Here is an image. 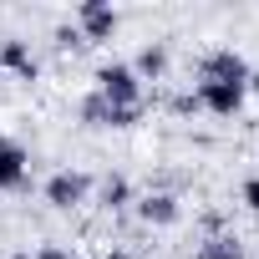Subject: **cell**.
Returning <instances> with one entry per match:
<instances>
[{"label":"cell","instance_id":"7c38bea8","mask_svg":"<svg viewBox=\"0 0 259 259\" xmlns=\"http://www.w3.org/2000/svg\"><path fill=\"white\" fill-rule=\"evenodd\" d=\"M76 117H81L87 127H112V107H107V102H102L97 92H87V97H81V107H76Z\"/></svg>","mask_w":259,"mask_h":259},{"label":"cell","instance_id":"52a82bcc","mask_svg":"<svg viewBox=\"0 0 259 259\" xmlns=\"http://www.w3.org/2000/svg\"><path fill=\"white\" fill-rule=\"evenodd\" d=\"M26 173H31V153H26L16 138H6V133H0V193L26 188Z\"/></svg>","mask_w":259,"mask_h":259},{"label":"cell","instance_id":"ba28073f","mask_svg":"<svg viewBox=\"0 0 259 259\" xmlns=\"http://www.w3.org/2000/svg\"><path fill=\"white\" fill-rule=\"evenodd\" d=\"M0 71H6V76H21V81H36V76H41V61H36V51H31L21 36H6V41H0Z\"/></svg>","mask_w":259,"mask_h":259},{"label":"cell","instance_id":"9a60e30c","mask_svg":"<svg viewBox=\"0 0 259 259\" xmlns=\"http://www.w3.org/2000/svg\"><path fill=\"white\" fill-rule=\"evenodd\" d=\"M244 92H259V71H249V81H244Z\"/></svg>","mask_w":259,"mask_h":259},{"label":"cell","instance_id":"6da1fadb","mask_svg":"<svg viewBox=\"0 0 259 259\" xmlns=\"http://www.w3.org/2000/svg\"><path fill=\"white\" fill-rule=\"evenodd\" d=\"M97 97L107 107H143V81L127 61H107L97 66Z\"/></svg>","mask_w":259,"mask_h":259},{"label":"cell","instance_id":"8992f818","mask_svg":"<svg viewBox=\"0 0 259 259\" xmlns=\"http://www.w3.org/2000/svg\"><path fill=\"white\" fill-rule=\"evenodd\" d=\"M133 208H138V219H143L148 229H168V224L183 219V203H178V193H168V188H148Z\"/></svg>","mask_w":259,"mask_h":259},{"label":"cell","instance_id":"5bb4252c","mask_svg":"<svg viewBox=\"0 0 259 259\" xmlns=\"http://www.w3.org/2000/svg\"><path fill=\"white\" fill-rule=\"evenodd\" d=\"M239 198H244V208H249V213H259V178H249V183L239 188Z\"/></svg>","mask_w":259,"mask_h":259},{"label":"cell","instance_id":"3957f363","mask_svg":"<svg viewBox=\"0 0 259 259\" xmlns=\"http://www.w3.org/2000/svg\"><path fill=\"white\" fill-rule=\"evenodd\" d=\"M117 26H122V16H117V6H107V0H81L76 6V31H81L87 46L92 41H112Z\"/></svg>","mask_w":259,"mask_h":259},{"label":"cell","instance_id":"277c9868","mask_svg":"<svg viewBox=\"0 0 259 259\" xmlns=\"http://www.w3.org/2000/svg\"><path fill=\"white\" fill-rule=\"evenodd\" d=\"M244 87H234V81H198L193 87V102H198V112H213V117H234L239 107H244Z\"/></svg>","mask_w":259,"mask_h":259},{"label":"cell","instance_id":"4fadbf2b","mask_svg":"<svg viewBox=\"0 0 259 259\" xmlns=\"http://www.w3.org/2000/svg\"><path fill=\"white\" fill-rule=\"evenodd\" d=\"M56 46H61V51H76V46H87V41H81L76 26H56Z\"/></svg>","mask_w":259,"mask_h":259},{"label":"cell","instance_id":"ac0fdd59","mask_svg":"<svg viewBox=\"0 0 259 259\" xmlns=\"http://www.w3.org/2000/svg\"><path fill=\"white\" fill-rule=\"evenodd\" d=\"M0 81H6V71H0Z\"/></svg>","mask_w":259,"mask_h":259},{"label":"cell","instance_id":"7a4b0ae2","mask_svg":"<svg viewBox=\"0 0 259 259\" xmlns=\"http://www.w3.org/2000/svg\"><path fill=\"white\" fill-rule=\"evenodd\" d=\"M249 71H254V66H249L234 46H213V51L198 56V81H234V87H244Z\"/></svg>","mask_w":259,"mask_h":259},{"label":"cell","instance_id":"e0dca14e","mask_svg":"<svg viewBox=\"0 0 259 259\" xmlns=\"http://www.w3.org/2000/svg\"><path fill=\"white\" fill-rule=\"evenodd\" d=\"M11 259H41V254H11Z\"/></svg>","mask_w":259,"mask_h":259},{"label":"cell","instance_id":"9c48e42d","mask_svg":"<svg viewBox=\"0 0 259 259\" xmlns=\"http://www.w3.org/2000/svg\"><path fill=\"white\" fill-rule=\"evenodd\" d=\"M168 41H148L143 51H138V61H133V71H138V81H163L168 76Z\"/></svg>","mask_w":259,"mask_h":259},{"label":"cell","instance_id":"5b68a950","mask_svg":"<svg viewBox=\"0 0 259 259\" xmlns=\"http://www.w3.org/2000/svg\"><path fill=\"white\" fill-rule=\"evenodd\" d=\"M87 193H92V178L87 173H76V168H61V173H51L46 178V203L51 208H76V203H87Z\"/></svg>","mask_w":259,"mask_h":259},{"label":"cell","instance_id":"8fae6325","mask_svg":"<svg viewBox=\"0 0 259 259\" xmlns=\"http://www.w3.org/2000/svg\"><path fill=\"white\" fill-rule=\"evenodd\" d=\"M193 259H244V244H239V234H213L193 249Z\"/></svg>","mask_w":259,"mask_h":259},{"label":"cell","instance_id":"30bf717a","mask_svg":"<svg viewBox=\"0 0 259 259\" xmlns=\"http://www.w3.org/2000/svg\"><path fill=\"white\" fill-rule=\"evenodd\" d=\"M97 203L112 208V213H122L127 203H138V193H133V183H127L122 173H107V178L97 183Z\"/></svg>","mask_w":259,"mask_h":259},{"label":"cell","instance_id":"2e32d148","mask_svg":"<svg viewBox=\"0 0 259 259\" xmlns=\"http://www.w3.org/2000/svg\"><path fill=\"white\" fill-rule=\"evenodd\" d=\"M107 259H133V254H127V249H112V254H107Z\"/></svg>","mask_w":259,"mask_h":259}]
</instances>
